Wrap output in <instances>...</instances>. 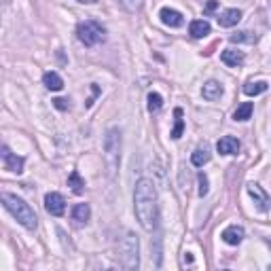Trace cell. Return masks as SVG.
Returning <instances> with one entry per match:
<instances>
[{
  "mask_svg": "<svg viewBox=\"0 0 271 271\" xmlns=\"http://www.w3.org/2000/svg\"><path fill=\"white\" fill-rule=\"evenodd\" d=\"M252 110H254L252 102H244V104H239V106L235 108V112H233V121H248V119L252 117Z\"/></svg>",
  "mask_w": 271,
  "mask_h": 271,
  "instance_id": "cell-20",
  "label": "cell"
},
{
  "mask_svg": "<svg viewBox=\"0 0 271 271\" xmlns=\"http://www.w3.org/2000/svg\"><path fill=\"white\" fill-rule=\"evenodd\" d=\"M76 3H81V5H92V3H96V0H76Z\"/></svg>",
  "mask_w": 271,
  "mask_h": 271,
  "instance_id": "cell-30",
  "label": "cell"
},
{
  "mask_svg": "<svg viewBox=\"0 0 271 271\" xmlns=\"http://www.w3.org/2000/svg\"><path fill=\"white\" fill-rule=\"evenodd\" d=\"M210 150H208V146H199V148H195V153L191 155V163L195 165V167H203L205 163L210 161Z\"/></svg>",
  "mask_w": 271,
  "mask_h": 271,
  "instance_id": "cell-19",
  "label": "cell"
},
{
  "mask_svg": "<svg viewBox=\"0 0 271 271\" xmlns=\"http://www.w3.org/2000/svg\"><path fill=\"white\" fill-rule=\"evenodd\" d=\"M239 21H242L239 9H225L221 15H218V25H221V28H233Z\"/></svg>",
  "mask_w": 271,
  "mask_h": 271,
  "instance_id": "cell-13",
  "label": "cell"
},
{
  "mask_svg": "<svg viewBox=\"0 0 271 271\" xmlns=\"http://www.w3.org/2000/svg\"><path fill=\"white\" fill-rule=\"evenodd\" d=\"M0 157L5 159V165H7V170L13 172V174H21L23 172V157H19V155H15L9 146L5 144H0Z\"/></svg>",
  "mask_w": 271,
  "mask_h": 271,
  "instance_id": "cell-7",
  "label": "cell"
},
{
  "mask_svg": "<svg viewBox=\"0 0 271 271\" xmlns=\"http://www.w3.org/2000/svg\"><path fill=\"white\" fill-rule=\"evenodd\" d=\"M210 23L205 21V19H193L191 21V25H189V34L193 36V38H205L210 34Z\"/></svg>",
  "mask_w": 271,
  "mask_h": 271,
  "instance_id": "cell-16",
  "label": "cell"
},
{
  "mask_svg": "<svg viewBox=\"0 0 271 271\" xmlns=\"http://www.w3.org/2000/svg\"><path fill=\"white\" fill-rule=\"evenodd\" d=\"M119 261H121V267L127 271L140 269V239L132 231H127L119 244Z\"/></svg>",
  "mask_w": 271,
  "mask_h": 271,
  "instance_id": "cell-4",
  "label": "cell"
},
{
  "mask_svg": "<svg viewBox=\"0 0 271 271\" xmlns=\"http://www.w3.org/2000/svg\"><path fill=\"white\" fill-rule=\"evenodd\" d=\"M248 195L254 199V205L259 208V212H269V195L263 191L261 185L250 183L248 185Z\"/></svg>",
  "mask_w": 271,
  "mask_h": 271,
  "instance_id": "cell-8",
  "label": "cell"
},
{
  "mask_svg": "<svg viewBox=\"0 0 271 271\" xmlns=\"http://www.w3.org/2000/svg\"><path fill=\"white\" fill-rule=\"evenodd\" d=\"M161 106H163V98H161V94L150 92V94H148V98H146V108H148V112H150V114L159 112V110H161Z\"/></svg>",
  "mask_w": 271,
  "mask_h": 271,
  "instance_id": "cell-22",
  "label": "cell"
},
{
  "mask_svg": "<svg viewBox=\"0 0 271 271\" xmlns=\"http://www.w3.org/2000/svg\"><path fill=\"white\" fill-rule=\"evenodd\" d=\"M267 87H269L267 81H248L246 85H244V94L250 96V98H256V96L265 94V92H267Z\"/></svg>",
  "mask_w": 271,
  "mask_h": 271,
  "instance_id": "cell-18",
  "label": "cell"
},
{
  "mask_svg": "<svg viewBox=\"0 0 271 271\" xmlns=\"http://www.w3.org/2000/svg\"><path fill=\"white\" fill-rule=\"evenodd\" d=\"M104 25L96 19H85L76 25V38H79V43H83L85 47H96L104 41Z\"/></svg>",
  "mask_w": 271,
  "mask_h": 271,
  "instance_id": "cell-5",
  "label": "cell"
},
{
  "mask_svg": "<svg viewBox=\"0 0 271 271\" xmlns=\"http://www.w3.org/2000/svg\"><path fill=\"white\" fill-rule=\"evenodd\" d=\"M43 85L49 89V92H62L64 89V81L55 70H49L43 74Z\"/></svg>",
  "mask_w": 271,
  "mask_h": 271,
  "instance_id": "cell-17",
  "label": "cell"
},
{
  "mask_svg": "<svg viewBox=\"0 0 271 271\" xmlns=\"http://www.w3.org/2000/svg\"><path fill=\"white\" fill-rule=\"evenodd\" d=\"M197 180H199V197H205L208 195V191H210V183H208V176H205L203 172H199V176H197Z\"/></svg>",
  "mask_w": 271,
  "mask_h": 271,
  "instance_id": "cell-24",
  "label": "cell"
},
{
  "mask_svg": "<svg viewBox=\"0 0 271 271\" xmlns=\"http://www.w3.org/2000/svg\"><path fill=\"white\" fill-rule=\"evenodd\" d=\"M244 59H246V57H244V53H242V51H237V49H225L221 53V62L225 64V66H231V68L242 66Z\"/></svg>",
  "mask_w": 271,
  "mask_h": 271,
  "instance_id": "cell-14",
  "label": "cell"
},
{
  "mask_svg": "<svg viewBox=\"0 0 271 271\" xmlns=\"http://www.w3.org/2000/svg\"><path fill=\"white\" fill-rule=\"evenodd\" d=\"M159 19L163 25H167V28H180V25L185 23L183 13L176 11V9H170V7H163L159 11Z\"/></svg>",
  "mask_w": 271,
  "mask_h": 271,
  "instance_id": "cell-9",
  "label": "cell"
},
{
  "mask_svg": "<svg viewBox=\"0 0 271 271\" xmlns=\"http://www.w3.org/2000/svg\"><path fill=\"white\" fill-rule=\"evenodd\" d=\"M45 210L51 214V216H62L66 212V199H64L62 193H55L51 191L45 195Z\"/></svg>",
  "mask_w": 271,
  "mask_h": 271,
  "instance_id": "cell-6",
  "label": "cell"
},
{
  "mask_svg": "<svg viewBox=\"0 0 271 271\" xmlns=\"http://www.w3.org/2000/svg\"><path fill=\"white\" fill-rule=\"evenodd\" d=\"M89 218H92V208H89V203H76L72 208V221L79 227L87 225Z\"/></svg>",
  "mask_w": 271,
  "mask_h": 271,
  "instance_id": "cell-15",
  "label": "cell"
},
{
  "mask_svg": "<svg viewBox=\"0 0 271 271\" xmlns=\"http://www.w3.org/2000/svg\"><path fill=\"white\" fill-rule=\"evenodd\" d=\"M0 203L5 205V210L15 218V221L28 231H36L38 227V216L32 210V205L28 201H23L21 197H17L15 193H7L3 191L0 193Z\"/></svg>",
  "mask_w": 271,
  "mask_h": 271,
  "instance_id": "cell-2",
  "label": "cell"
},
{
  "mask_svg": "<svg viewBox=\"0 0 271 271\" xmlns=\"http://www.w3.org/2000/svg\"><path fill=\"white\" fill-rule=\"evenodd\" d=\"M134 212L144 231H155L159 225V199L150 178H140L134 189Z\"/></svg>",
  "mask_w": 271,
  "mask_h": 271,
  "instance_id": "cell-1",
  "label": "cell"
},
{
  "mask_svg": "<svg viewBox=\"0 0 271 271\" xmlns=\"http://www.w3.org/2000/svg\"><path fill=\"white\" fill-rule=\"evenodd\" d=\"M53 106H55L57 110H68V108H70L68 100H64V98H55V100H53Z\"/></svg>",
  "mask_w": 271,
  "mask_h": 271,
  "instance_id": "cell-26",
  "label": "cell"
},
{
  "mask_svg": "<svg viewBox=\"0 0 271 271\" xmlns=\"http://www.w3.org/2000/svg\"><path fill=\"white\" fill-rule=\"evenodd\" d=\"M201 96L203 100H208V102H216V100H221L223 98V85L218 83V81H205L203 87H201Z\"/></svg>",
  "mask_w": 271,
  "mask_h": 271,
  "instance_id": "cell-12",
  "label": "cell"
},
{
  "mask_svg": "<svg viewBox=\"0 0 271 271\" xmlns=\"http://www.w3.org/2000/svg\"><path fill=\"white\" fill-rule=\"evenodd\" d=\"M214 9H216V3H214V0H210V3H208V7H205V11L210 13V11H214Z\"/></svg>",
  "mask_w": 271,
  "mask_h": 271,
  "instance_id": "cell-29",
  "label": "cell"
},
{
  "mask_svg": "<svg viewBox=\"0 0 271 271\" xmlns=\"http://www.w3.org/2000/svg\"><path fill=\"white\" fill-rule=\"evenodd\" d=\"M121 144H123V138H121V130L117 125H112L106 130L104 134V161L108 167V174L114 176L119 170V163H121Z\"/></svg>",
  "mask_w": 271,
  "mask_h": 271,
  "instance_id": "cell-3",
  "label": "cell"
},
{
  "mask_svg": "<svg viewBox=\"0 0 271 271\" xmlns=\"http://www.w3.org/2000/svg\"><path fill=\"white\" fill-rule=\"evenodd\" d=\"M68 187L76 193V195H81V193H83V189H85V180L81 178L79 172H70V176H68Z\"/></svg>",
  "mask_w": 271,
  "mask_h": 271,
  "instance_id": "cell-23",
  "label": "cell"
},
{
  "mask_svg": "<svg viewBox=\"0 0 271 271\" xmlns=\"http://www.w3.org/2000/svg\"><path fill=\"white\" fill-rule=\"evenodd\" d=\"M121 5L127 9V11H138L140 7H142V0H121Z\"/></svg>",
  "mask_w": 271,
  "mask_h": 271,
  "instance_id": "cell-25",
  "label": "cell"
},
{
  "mask_svg": "<svg viewBox=\"0 0 271 271\" xmlns=\"http://www.w3.org/2000/svg\"><path fill=\"white\" fill-rule=\"evenodd\" d=\"M174 117H176V123H174V130H172V138L174 140H180V138H183V132H185L183 108H174Z\"/></svg>",
  "mask_w": 271,
  "mask_h": 271,
  "instance_id": "cell-21",
  "label": "cell"
},
{
  "mask_svg": "<svg viewBox=\"0 0 271 271\" xmlns=\"http://www.w3.org/2000/svg\"><path fill=\"white\" fill-rule=\"evenodd\" d=\"M183 263H185V265H193V254H191V252H185V254H183Z\"/></svg>",
  "mask_w": 271,
  "mask_h": 271,
  "instance_id": "cell-28",
  "label": "cell"
},
{
  "mask_svg": "<svg viewBox=\"0 0 271 271\" xmlns=\"http://www.w3.org/2000/svg\"><path fill=\"white\" fill-rule=\"evenodd\" d=\"M244 227H239V225H229L225 231H223V242L225 244H229V246H239V244L244 242Z\"/></svg>",
  "mask_w": 271,
  "mask_h": 271,
  "instance_id": "cell-11",
  "label": "cell"
},
{
  "mask_svg": "<svg viewBox=\"0 0 271 271\" xmlns=\"http://www.w3.org/2000/svg\"><path fill=\"white\" fill-rule=\"evenodd\" d=\"M239 148H242L239 140L233 138V136H223L221 140L216 142V150L221 153V155H237Z\"/></svg>",
  "mask_w": 271,
  "mask_h": 271,
  "instance_id": "cell-10",
  "label": "cell"
},
{
  "mask_svg": "<svg viewBox=\"0 0 271 271\" xmlns=\"http://www.w3.org/2000/svg\"><path fill=\"white\" fill-rule=\"evenodd\" d=\"M250 32H237V34H233V36H231V41H233V43H242V41H252V38L248 36Z\"/></svg>",
  "mask_w": 271,
  "mask_h": 271,
  "instance_id": "cell-27",
  "label": "cell"
}]
</instances>
